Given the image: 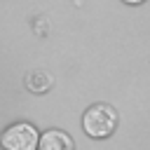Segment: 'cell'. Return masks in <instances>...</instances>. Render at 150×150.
Listing matches in <instances>:
<instances>
[{"mask_svg":"<svg viewBox=\"0 0 150 150\" xmlns=\"http://www.w3.org/2000/svg\"><path fill=\"white\" fill-rule=\"evenodd\" d=\"M26 87H28L33 94H42V91H47V89L52 87V75L45 73V70H35V73H30V75L26 77Z\"/></svg>","mask_w":150,"mask_h":150,"instance_id":"cell-4","label":"cell"},{"mask_svg":"<svg viewBox=\"0 0 150 150\" xmlns=\"http://www.w3.org/2000/svg\"><path fill=\"white\" fill-rule=\"evenodd\" d=\"M38 150H75V143H73L70 134H66L61 129H47L45 134H40Z\"/></svg>","mask_w":150,"mask_h":150,"instance_id":"cell-3","label":"cell"},{"mask_svg":"<svg viewBox=\"0 0 150 150\" xmlns=\"http://www.w3.org/2000/svg\"><path fill=\"white\" fill-rule=\"evenodd\" d=\"M117 127V112L108 103H94L82 115V129L89 138H108Z\"/></svg>","mask_w":150,"mask_h":150,"instance_id":"cell-1","label":"cell"},{"mask_svg":"<svg viewBox=\"0 0 150 150\" xmlns=\"http://www.w3.org/2000/svg\"><path fill=\"white\" fill-rule=\"evenodd\" d=\"M38 141H40V134L30 122L9 124L0 134L2 150H38Z\"/></svg>","mask_w":150,"mask_h":150,"instance_id":"cell-2","label":"cell"},{"mask_svg":"<svg viewBox=\"0 0 150 150\" xmlns=\"http://www.w3.org/2000/svg\"><path fill=\"white\" fill-rule=\"evenodd\" d=\"M122 2H127V5H141V2H145V0H122Z\"/></svg>","mask_w":150,"mask_h":150,"instance_id":"cell-5","label":"cell"}]
</instances>
